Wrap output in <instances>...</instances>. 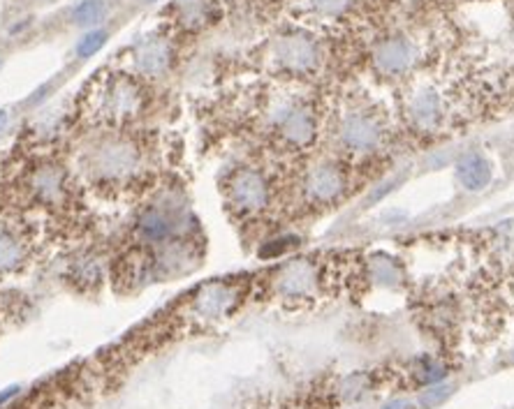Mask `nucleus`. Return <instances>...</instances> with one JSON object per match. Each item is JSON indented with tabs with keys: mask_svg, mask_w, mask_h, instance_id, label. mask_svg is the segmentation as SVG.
Masks as SVG:
<instances>
[{
	"mask_svg": "<svg viewBox=\"0 0 514 409\" xmlns=\"http://www.w3.org/2000/svg\"><path fill=\"white\" fill-rule=\"evenodd\" d=\"M91 109L109 123H128L142 114L144 90L137 79L128 74H107L93 83Z\"/></svg>",
	"mask_w": 514,
	"mask_h": 409,
	"instance_id": "obj_1",
	"label": "nucleus"
},
{
	"mask_svg": "<svg viewBox=\"0 0 514 409\" xmlns=\"http://www.w3.org/2000/svg\"><path fill=\"white\" fill-rule=\"evenodd\" d=\"M227 201L232 203L241 213H260L269 206L272 199V190H269V181L260 174L257 169L241 167L229 176L227 186Z\"/></svg>",
	"mask_w": 514,
	"mask_h": 409,
	"instance_id": "obj_2",
	"label": "nucleus"
},
{
	"mask_svg": "<svg viewBox=\"0 0 514 409\" xmlns=\"http://www.w3.org/2000/svg\"><path fill=\"white\" fill-rule=\"evenodd\" d=\"M274 58L283 70L292 72V74H306V72H313L318 68L320 47L311 35L292 32V35H283L276 39Z\"/></svg>",
	"mask_w": 514,
	"mask_h": 409,
	"instance_id": "obj_3",
	"label": "nucleus"
},
{
	"mask_svg": "<svg viewBox=\"0 0 514 409\" xmlns=\"http://www.w3.org/2000/svg\"><path fill=\"white\" fill-rule=\"evenodd\" d=\"M339 137L343 146L352 153H371V150L380 148L382 128L378 118L368 111H352L343 118Z\"/></svg>",
	"mask_w": 514,
	"mask_h": 409,
	"instance_id": "obj_4",
	"label": "nucleus"
},
{
	"mask_svg": "<svg viewBox=\"0 0 514 409\" xmlns=\"http://www.w3.org/2000/svg\"><path fill=\"white\" fill-rule=\"evenodd\" d=\"M274 125L276 132L287 146L292 148H304L315 139V132H318V125H315L313 114L301 104H280L278 114L274 116Z\"/></svg>",
	"mask_w": 514,
	"mask_h": 409,
	"instance_id": "obj_5",
	"label": "nucleus"
},
{
	"mask_svg": "<svg viewBox=\"0 0 514 409\" xmlns=\"http://www.w3.org/2000/svg\"><path fill=\"white\" fill-rule=\"evenodd\" d=\"M345 190V176L336 164H315L304 178V192L315 203H332Z\"/></svg>",
	"mask_w": 514,
	"mask_h": 409,
	"instance_id": "obj_6",
	"label": "nucleus"
},
{
	"mask_svg": "<svg viewBox=\"0 0 514 409\" xmlns=\"http://www.w3.org/2000/svg\"><path fill=\"white\" fill-rule=\"evenodd\" d=\"M320 287V275L318 268L306 259H294L289 261L278 275V292L289 299H304V296H313Z\"/></svg>",
	"mask_w": 514,
	"mask_h": 409,
	"instance_id": "obj_7",
	"label": "nucleus"
},
{
	"mask_svg": "<svg viewBox=\"0 0 514 409\" xmlns=\"http://www.w3.org/2000/svg\"><path fill=\"white\" fill-rule=\"evenodd\" d=\"M417 49L408 37H387L373 49L375 68L385 74H401L415 63Z\"/></svg>",
	"mask_w": 514,
	"mask_h": 409,
	"instance_id": "obj_8",
	"label": "nucleus"
},
{
	"mask_svg": "<svg viewBox=\"0 0 514 409\" xmlns=\"http://www.w3.org/2000/svg\"><path fill=\"white\" fill-rule=\"evenodd\" d=\"M93 167L97 174L107 176V178H118L125 176L137 167V150L130 143L123 141H114V143H104L97 150Z\"/></svg>",
	"mask_w": 514,
	"mask_h": 409,
	"instance_id": "obj_9",
	"label": "nucleus"
},
{
	"mask_svg": "<svg viewBox=\"0 0 514 409\" xmlns=\"http://www.w3.org/2000/svg\"><path fill=\"white\" fill-rule=\"evenodd\" d=\"M171 63V47L162 37H149L135 51V65L142 74L160 77Z\"/></svg>",
	"mask_w": 514,
	"mask_h": 409,
	"instance_id": "obj_10",
	"label": "nucleus"
},
{
	"mask_svg": "<svg viewBox=\"0 0 514 409\" xmlns=\"http://www.w3.org/2000/svg\"><path fill=\"white\" fill-rule=\"evenodd\" d=\"M457 178L466 190H470V192H479V190H484L486 186H489L491 178H493L491 162L486 160L482 153H473L470 150V153L459 157Z\"/></svg>",
	"mask_w": 514,
	"mask_h": 409,
	"instance_id": "obj_11",
	"label": "nucleus"
},
{
	"mask_svg": "<svg viewBox=\"0 0 514 409\" xmlns=\"http://www.w3.org/2000/svg\"><path fill=\"white\" fill-rule=\"evenodd\" d=\"M234 292L232 287L225 282H211V285L202 287L195 296V310L200 317H220L232 308Z\"/></svg>",
	"mask_w": 514,
	"mask_h": 409,
	"instance_id": "obj_12",
	"label": "nucleus"
},
{
	"mask_svg": "<svg viewBox=\"0 0 514 409\" xmlns=\"http://www.w3.org/2000/svg\"><path fill=\"white\" fill-rule=\"evenodd\" d=\"M410 118L419 130H433L438 121L443 118V102H440L438 93L433 90H424L410 102Z\"/></svg>",
	"mask_w": 514,
	"mask_h": 409,
	"instance_id": "obj_13",
	"label": "nucleus"
},
{
	"mask_svg": "<svg viewBox=\"0 0 514 409\" xmlns=\"http://www.w3.org/2000/svg\"><path fill=\"white\" fill-rule=\"evenodd\" d=\"M32 190L44 203H58L65 197V178L58 167H42L32 176Z\"/></svg>",
	"mask_w": 514,
	"mask_h": 409,
	"instance_id": "obj_14",
	"label": "nucleus"
},
{
	"mask_svg": "<svg viewBox=\"0 0 514 409\" xmlns=\"http://www.w3.org/2000/svg\"><path fill=\"white\" fill-rule=\"evenodd\" d=\"M140 236L144 241L151 243H162L171 236V229H174V222L171 217L160 208H151L140 217Z\"/></svg>",
	"mask_w": 514,
	"mask_h": 409,
	"instance_id": "obj_15",
	"label": "nucleus"
},
{
	"mask_svg": "<svg viewBox=\"0 0 514 409\" xmlns=\"http://www.w3.org/2000/svg\"><path fill=\"white\" fill-rule=\"evenodd\" d=\"M26 259V246L8 227H0V273H12Z\"/></svg>",
	"mask_w": 514,
	"mask_h": 409,
	"instance_id": "obj_16",
	"label": "nucleus"
},
{
	"mask_svg": "<svg viewBox=\"0 0 514 409\" xmlns=\"http://www.w3.org/2000/svg\"><path fill=\"white\" fill-rule=\"evenodd\" d=\"M308 8L318 19H343L348 14V10L352 8V0H308Z\"/></svg>",
	"mask_w": 514,
	"mask_h": 409,
	"instance_id": "obj_17",
	"label": "nucleus"
},
{
	"mask_svg": "<svg viewBox=\"0 0 514 409\" xmlns=\"http://www.w3.org/2000/svg\"><path fill=\"white\" fill-rule=\"evenodd\" d=\"M104 8L102 0H82L75 10H72V19H75L77 26H95L104 19Z\"/></svg>",
	"mask_w": 514,
	"mask_h": 409,
	"instance_id": "obj_18",
	"label": "nucleus"
},
{
	"mask_svg": "<svg viewBox=\"0 0 514 409\" xmlns=\"http://www.w3.org/2000/svg\"><path fill=\"white\" fill-rule=\"evenodd\" d=\"M107 37L109 32L102 30V28H95V30H88L86 35L77 42V56L79 58H91L95 56L97 51H100L104 44H107Z\"/></svg>",
	"mask_w": 514,
	"mask_h": 409,
	"instance_id": "obj_19",
	"label": "nucleus"
},
{
	"mask_svg": "<svg viewBox=\"0 0 514 409\" xmlns=\"http://www.w3.org/2000/svg\"><path fill=\"white\" fill-rule=\"evenodd\" d=\"M450 393H452V388H450V386H440V384H438V386L428 388V391L419 398V402H421L424 407H436V405H440V402H443Z\"/></svg>",
	"mask_w": 514,
	"mask_h": 409,
	"instance_id": "obj_20",
	"label": "nucleus"
},
{
	"mask_svg": "<svg viewBox=\"0 0 514 409\" xmlns=\"http://www.w3.org/2000/svg\"><path fill=\"white\" fill-rule=\"evenodd\" d=\"M287 250H289V243H280V239L278 241H269L267 246L260 250V257H262V259H272V257L287 252Z\"/></svg>",
	"mask_w": 514,
	"mask_h": 409,
	"instance_id": "obj_21",
	"label": "nucleus"
},
{
	"mask_svg": "<svg viewBox=\"0 0 514 409\" xmlns=\"http://www.w3.org/2000/svg\"><path fill=\"white\" fill-rule=\"evenodd\" d=\"M17 393H19V386H10L8 391H3L0 393V405H5V402H8L10 398H15Z\"/></svg>",
	"mask_w": 514,
	"mask_h": 409,
	"instance_id": "obj_22",
	"label": "nucleus"
},
{
	"mask_svg": "<svg viewBox=\"0 0 514 409\" xmlns=\"http://www.w3.org/2000/svg\"><path fill=\"white\" fill-rule=\"evenodd\" d=\"M382 409H408V402L406 400H394L390 405H385Z\"/></svg>",
	"mask_w": 514,
	"mask_h": 409,
	"instance_id": "obj_23",
	"label": "nucleus"
},
{
	"mask_svg": "<svg viewBox=\"0 0 514 409\" xmlns=\"http://www.w3.org/2000/svg\"><path fill=\"white\" fill-rule=\"evenodd\" d=\"M5 128H8V111L0 109V132H3Z\"/></svg>",
	"mask_w": 514,
	"mask_h": 409,
	"instance_id": "obj_24",
	"label": "nucleus"
},
{
	"mask_svg": "<svg viewBox=\"0 0 514 409\" xmlns=\"http://www.w3.org/2000/svg\"><path fill=\"white\" fill-rule=\"evenodd\" d=\"M149 3H155V0H149Z\"/></svg>",
	"mask_w": 514,
	"mask_h": 409,
	"instance_id": "obj_25",
	"label": "nucleus"
}]
</instances>
